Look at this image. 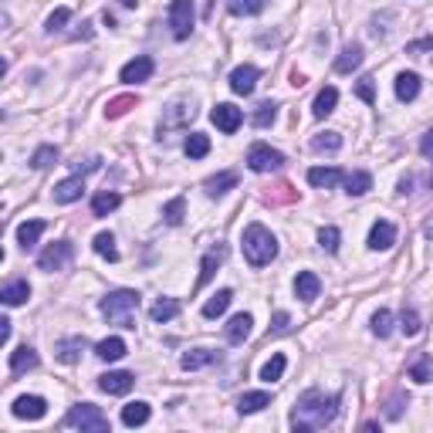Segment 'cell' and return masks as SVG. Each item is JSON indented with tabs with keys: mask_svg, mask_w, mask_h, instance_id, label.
<instances>
[{
	"mask_svg": "<svg viewBox=\"0 0 433 433\" xmlns=\"http://www.w3.org/2000/svg\"><path fill=\"white\" fill-rule=\"evenodd\" d=\"M227 7L230 14H237V17H254V14H261L268 7V0H230Z\"/></svg>",
	"mask_w": 433,
	"mask_h": 433,
	"instance_id": "b9f144b4",
	"label": "cell"
},
{
	"mask_svg": "<svg viewBox=\"0 0 433 433\" xmlns=\"http://www.w3.org/2000/svg\"><path fill=\"white\" fill-rule=\"evenodd\" d=\"M335 105H338V88H332V85H325L318 95H315V105H311V112H315V119H325V115H332L335 112Z\"/></svg>",
	"mask_w": 433,
	"mask_h": 433,
	"instance_id": "cb8c5ba5",
	"label": "cell"
},
{
	"mask_svg": "<svg viewBox=\"0 0 433 433\" xmlns=\"http://www.w3.org/2000/svg\"><path fill=\"white\" fill-rule=\"evenodd\" d=\"M126 342L119 338V335H112V338H102L99 345H95V356L102 359V362H119V359L126 356Z\"/></svg>",
	"mask_w": 433,
	"mask_h": 433,
	"instance_id": "603a6c76",
	"label": "cell"
},
{
	"mask_svg": "<svg viewBox=\"0 0 433 433\" xmlns=\"http://www.w3.org/2000/svg\"><path fill=\"white\" fill-rule=\"evenodd\" d=\"M359 65H362V48H359V44L342 48V54L335 58V72H338V75H349V72H356Z\"/></svg>",
	"mask_w": 433,
	"mask_h": 433,
	"instance_id": "83f0119b",
	"label": "cell"
},
{
	"mask_svg": "<svg viewBox=\"0 0 433 433\" xmlns=\"http://www.w3.org/2000/svg\"><path fill=\"white\" fill-rule=\"evenodd\" d=\"M420 51H433V38H420V41H409L407 54H420Z\"/></svg>",
	"mask_w": 433,
	"mask_h": 433,
	"instance_id": "816d5d0a",
	"label": "cell"
},
{
	"mask_svg": "<svg viewBox=\"0 0 433 433\" xmlns=\"http://www.w3.org/2000/svg\"><path fill=\"white\" fill-rule=\"evenodd\" d=\"M10 338V318H0V342Z\"/></svg>",
	"mask_w": 433,
	"mask_h": 433,
	"instance_id": "11a10c76",
	"label": "cell"
},
{
	"mask_svg": "<svg viewBox=\"0 0 433 433\" xmlns=\"http://www.w3.org/2000/svg\"><path fill=\"white\" fill-rule=\"evenodd\" d=\"M409 379L416 382H430L433 379V359L430 356H420L413 366H409Z\"/></svg>",
	"mask_w": 433,
	"mask_h": 433,
	"instance_id": "ee69618b",
	"label": "cell"
},
{
	"mask_svg": "<svg viewBox=\"0 0 433 433\" xmlns=\"http://www.w3.org/2000/svg\"><path fill=\"white\" fill-rule=\"evenodd\" d=\"M27 298H31V284H27V281H10V284H3V291H0V302L7 308L24 305Z\"/></svg>",
	"mask_w": 433,
	"mask_h": 433,
	"instance_id": "44dd1931",
	"label": "cell"
},
{
	"mask_svg": "<svg viewBox=\"0 0 433 433\" xmlns=\"http://www.w3.org/2000/svg\"><path fill=\"white\" fill-rule=\"evenodd\" d=\"M345 183V193L349 197H366L369 190H373V177L366 173V170H356V173H349V177L342 179Z\"/></svg>",
	"mask_w": 433,
	"mask_h": 433,
	"instance_id": "f1b7e54d",
	"label": "cell"
},
{
	"mask_svg": "<svg viewBox=\"0 0 433 433\" xmlns=\"http://www.w3.org/2000/svg\"><path fill=\"white\" fill-rule=\"evenodd\" d=\"M156 72L153 58L149 54H139V58H132L129 65H122V72H119V78L126 81V85H139V81H149Z\"/></svg>",
	"mask_w": 433,
	"mask_h": 433,
	"instance_id": "ba28073f",
	"label": "cell"
},
{
	"mask_svg": "<svg viewBox=\"0 0 433 433\" xmlns=\"http://www.w3.org/2000/svg\"><path fill=\"white\" fill-rule=\"evenodd\" d=\"M247 166L254 170V173H275L284 166V156L278 149H271L268 142H254L251 149H247Z\"/></svg>",
	"mask_w": 433,
	"mask_h": 433,
	"instance_id": "8992f818",
	"label": "cell"
},
{
	"mask_svg": "<svg viewBox=\"0 0 433 433\" xmlns=\"http://www.w3.org/2000/svg\"><path fill=\"white\" fill-rule=\"evenodd\" d=\"M193 21H197L193 0H173V3H170V27H173V38H177V41H186V38H190Z\"/></svg>",
	"mask_w": 433,
	"mask_h": 433,
	"instance_id": "5b68a950",
	"label": "cell"
},
{
	"mask_svg": "<svg viewBox=\"0 0 433 433\" xmlns=\"http://www.w3.org/2000/svg\"><path fill=\"white\" fill-rule=\"evenodd\" d=\"M210 119H213V126L220 129V132H227V136H234L237 129H240V122H244V112L237 108V105L230 102H220L213 112H210Z\"/></svg>",
	"mask_w": 433,
	"mask_h": 433,
	"instance_id": "9c48e42d",
	"label": "cell"
},
{
	"mask_svg": "<svg viewBox=\"0 0 433 433\" xmlns=\"http://www.w3.org/2000/svg\"><path fill=\"white\" fill-rule=\"evenodd\" d=\"M34 366H38V352H34L31 345H21V349L10 352V373H14V376H21V373L34 369Z\"/></svg>",
	"mask_w": 433,
	"mask_h": 433,
	"instance_id": "484cf974",
	"label": "cell"
},
{
	"mask_svg": "<svg viewBox=\"0 0 433 433\" xmlns=\"http://www.w3.org/2000/svg\"><path fill=\"white\" fill-rule=\"evenodd\" d=\"M275 115H278V105H275V102H261L254 112H251V126H254V129H268L271 122H275Z\"/></svg>",
	"mask_w": 433,
	"mask_h": 433,
	"instance_id": "ab89813d",
	"label": "cell"
},
{
	"mask_svg": "<svg viewBox=\"0 0 433 433\" xmlns=\"http://www.w3.org/2000/svg\"><path fill=\"white\" fill-rule=\"evenodd\" d=\"M288 322H291V318H288V311H278V315H275V325H271V332H288Z\"/></svg>",
	"mask_w": 433,
	"mask_h": 433,
	"instance_id": "db71d44e",
	"label": "cell"
},
{
	"mask_svg": "<svg viewBox=\"0 0 433 433\" xmlns=\"http://www.w3.org/2000/svg\"><path fill=\"white\" fill-rule=\"evenodd\" d=\"M356 95H359V99H362L366 105H373V102H376V88H373V78H369V75H366L362 81H359Z\"/></svg>",
	"mask_w": 433,
	"mask_h": 433,
	"instance_id": "681fc988",
	"label": "cell"
},
{
	"mask_svg": "<svg viewBox=\"0 0 433 433\" xmlns=\"http://www.w3.org/2000/svg\"><path fill=\"white\" fill-rule=\"evenodd\" d=\"M213 362H220V352H213V349H190V352H183V359H179V366H183L186 373L206 369V366H213Z\"/></svg>",
	"mask_w": 433,
	"mask_h": 433,
	"instance_id": "2e32d148",
	"label": "cell"
},
{
	"mask_svg": "<svg viewBox=\"0 0 433 433\" xmlns=\"http://www.w3.org/2000/svg\"><path fill=\"white\" fill-rule=\"evenodd\" d=\"M420 95V75L416 72H400L396 75V99L400 102H413Z\"/></svg>",
	"mask_w": 433,
	"mask_h": 433,
	"instance_id": "7402d4cb",
	"label": "cell"
},
{
	"mask_svg": "<svg viewBox=\"0 0 433 433\" xmlns=\"http://www.w3.org/2000/svg\"><path fill=\"white\" fill-rule=\"evenodd\" d=\"M119 3H122V7H129V10L136 7V0H119Z\"/></svg>",
	"mask_w": 433,
	"mask_h": 433,
	"instance_id": "6f0895ef",
	"label": "cell"
},
{
	"mask_svg": "<svg viewBox=\"0 0 433 433\" xmlns=\"http://www.w3.org/2000/svg\"><path fill=\"white\" fill-rule=\"evenodd\" d=\"M183 149H186L190 159H204V156L210 153V136H204V132H190L186 142H183Z\"/></svg>",
	"mask_w": 433,
	"mask_h": 433,
	"instance_id": "d6a6232c",
	"label": "cell"
},
{
	"mask_svg": "<svg viewBox=\"0 0 433 433\" xmlns=\"http://www.w3.org/2000/svg\"><path fill=\"white\" fill-rule=\"evenodd\" d=\"M44 230H48L44 220H24V224L17 227V244H21V247H34V244L41 240Z\"/></svg>",
	"mask_w": 433,
	"mask_h": 433,
	"instance_id": "4316f807",
	"label": "cell"
},
{
	"mask_svg": "<svg viewBox=\"0 0 433 433\" xmlns=\"http://www.w3.org/2000/svg\"><path fill=\"white\" fill-rule=\"evenodd\" d=\"M240 247H244V257H247L251 268H264V264H271L278 257V240H275V234L264 227V224H251V227L244 230Z\"/></svg>",
	"mask_w": 433,
	"mask_h": 433,
	"instance_id": "7a4b0ae2",
	"label": "cell"
},
{
	"mask_svg": "<svg viewBox=\"0 0 433 433\" xmlns=\"http://www.w3.org/2000/svg\"><path fill=\"white\" fill-rule=\"evenodd\" d=\"M92 247H95V254L105 257V261H119V247H115V237H112V234H95Z\"/></svg>",
	"mask_w": 433,
	"mask_h": 433,
	"instance_id": "74e56055",
	"label": "cell"
},
{
	"mask_svg": "<svg viewBox=\"0 0 433 433\" xmlns=\"http://www.w3.org/2000/svg\"><path fill=\"white\" fill-rule=\"evenodd\" d=\"M177 315H179L177 298H159V302L149 308V318H153V322H170V318H177Z\"/></svg>",
	"mask_w": 433,
	"mask_h": 433,
	"instance_id": "e575fe53",
	"label": "cell"
},
{
	"mask_svg": "<svg viewBox=\"0 0 433 433\" xmlns=\"http://www.w3.org/2000/svg\"><path fill=\"white\" fill-rule=\"evenodd\" d=\"M396 244V227L389 224V220H376L373 227H369V247L373 251H389Z\"/></svg>",
	"mask_w": 433,
	"mask_h": 433,
	"instance_id": "9a60e30c",
	"label": "cell"
},
{
	"mask_svg": "<svg viewBox=\"0 0 433 433\" xmlns=\"http://www.w3.org/2000/svg\"><path fill=\"white\" fill-rule=\"evenodd\" d=\"M342 179H345V173L338 166H311L308 170V183L318 186V190H335Z\"/></svg>",
	"mask_w": 433,
	"mask_h": 433,
	"instance_id": "5bb4252c",
	"label": "cell"
},
{
	"mask_svg": "<svg viewBox=\"0 0 433 433\" xmlns=\"http://www.w3.org/2000/svg\"><path fill=\"white\" fill-rule=\"evenodd\" d=\"M72 254H75V247H72L68 240H58V244H51V247H44V251H41V257H38V268H41V271H48V275H51V271H61V268L72 261Z\"/></svg>",
	"mask_w": 433,
	"mask_h": 433,
	"instance_id": "52a82bcc",
	"label": "cell"
},
{
	"mask_svg": "<svg viewBox=\"0 0 433 433\" xmlns=\"http://www.w3.org/2000/svg\"><path fill=\"white\" fill-rule=\"evenodd\" d=\"M251 325H254V318L247 315V311H240V315H234L227 322V329H224V335H227L230 345H240L247 335H251Z\"/></svg>",
	"mask_w": 433,
	"mask_h": 433,
	"instance_id": "ac0fdd59",
	"label": "cell"
},
{
	"mask_svg": "<svg viewBox=\"0 0 433 433\" xmlns=\"http://www.w3.org/2000/svg\"><path fill=\"white\" fill-rule=\"evenodd\" d=\"M264 407H271V396L261 389V393H244L240 400H237V409L240 413H257V409H264Z\"/></svg>",
	"mask_w": 433,
	"mask_h": 433,
	"instance_id": "d590c367",
	"label": "cell"
},
{
	"mask_svg": "<svg viewBox=\"0 0 433 433\" xmlns=\"http://www.w3.org/2000/svg\"><path fill=\"white\" fill-rule=\"evenodd\" d=\"M284 369H288V359L281 356V352H275V356L261 366V379H264V382H278L281 376H284Z\"/></svg>",
	"mask_w": 433,
	"mask_h": 433,
	"instance_id": "836d02e7",
	"label": "cell"
},
{
	"mask_svg": "<svg viewBox=\"0 0 433 433\" xmlns=\"http://www.w3.org/2000/svg\"><path fill=\"white\" fill-rule=\"evenodd\" d=\"M373 335H379V338H389V335H393V311L379 308V311L373 315Z\"/></svg>",
	"mask_w": 433,
	"mask_h": 433,
	"instance_id": "f6af8a7d",
	"label": "cell"
},
{
	"mask_svg": "<svg viewBox=\"0 0 433 433\" xmlns=\"http://www.w3.org/2000/svg\"><path fill=\"white\" fill-rule=\"evenodd\" d=\"M85 345H88V342H85V335H72V338H61L54 352H58V359H61L65 366H72V362H78V359H81Z\"/></svg>",
	"mask_w": 433,
	"mask_h": 433,
	"instance_id": "ffe728a7",
	"label": "cell"
},
{
	"mask_svg": "<svg viewBox=\"0 0 433 433\" xmlns=\"http://www.w3.org/2000/svg\"><path fill=\"white\" fill-rule=\"evenodd\" d=\"M224 261V251L217 247V251H206L204 254V264H200V278H197V288H204L206 281L213 278V271H217V264Z\"/></svg>",
	"mask_w": 433,
	"mask_h": 433,
	"instance_id": "f35d334b",
	"label": "cell"
},
{
	"mask_svg": "<svg viewBox=\"0 0 433 433\" xmlns=\"http://www.w3.org/2000/svg\"><path fill=\"white\" fill-rule=\"evenodd\" d=\"M420 153H423V159H430L433 163V129L423 136V142H420Z\"/></svg>",
	"mask_w": 433,
	"mask_h": 433,
	"instance_id": "f5cc1de1",
	"label": "cell"
},
{
	"mask_svg": "<svg viewBox=\"0 0 433 433\" xmlns=\"http://www.w3.org/2000/svg\"><path fill=\"white\" fill-rule=\"evenodd\" d=\"M338 416V396L335 393H322V389H308L298 396L295 413H291V427L298 433L322 430Z\"/></svg>",
	"mask_w": 433,
	"mask_h": 433,
	"instance_id": "6da1fadb",
	"label": "cell"
},
{
	"mask_svg": "<svg viewBox=\"0 0 433 433\" xmlns=\"http://www.w3.org/2000/svg\"><path fill=\"white\" fill-rule=\"evenodd\" d=\"M409 190H413V177H403V179H400V193L407 197Z\"/></svg>",
	"mask_w": 433,
	"mask_h": 433,
	"instance_id": "9f6ffc18",
	"label": "cell"
},
{
	"mask_svg": "<svg viewBox=\"0 0 433 433\" xmlns=\"http://www.w3.org/2000/svg\"><path fill=\"white\" fill-rule=\"evenodd\" d=\"M183 217H186V200H183V197H173L170 204L163 206V220H166L170 227H179Z\"/></svg>",
	"mask_w": 433,
	"mask_h": 433,
	"instance_id": "60d3db41",
	"label": "cell"
},
{
	"mask_svg": "<svg viewBox=\"0 0 433 433\" xmlns=\"http://www.w3.org/2000/svg\"><path fill=\"white\" fill-rule=\"evenodd\" d=\"M81 193H85V179L68 177L54 186V204H75V200H81Z\"/></svg>",
	"mask_w": 433,
	"mask_h": 433,
	"instance_id": "e0dca14e",
	"label": "cell"
},
{
	"mask_svg": "<svg viewBox=\"0 0 433 433\" xmlns=\"http://www.w3.org/2000/svg\"><path fill=\"white\" fill-rule=\"evenodd\" d=\"M234 186H237V173H234V170H224V173H217V177H210L204 183L206 197H224V193L234 190Z\"/></svg>",
	"mask_w": 433,
	"mask_h": 433,
	"instance_id": "d4e9b609",
	"label": "cell"
},
{
	"mask_svg": "<svg viewBox=\"0 0 433 433\" xmlns=\"http://www.w3.org/2000/svg\"><path fill=\"white\" fill-rule=\"evenodd\" d=\"M129 105H136V99H115V102L108 105V108H105V112H108V119H119V115H122V112H126Z\"/></svg>",
	"mask_w": 433,
	"mask_h": 433,
	"instance_id": "f907efd6",
	"label": "cell"
},
{
	"mask_svg": "<svg viewBox=\"0 0 433 433\" xmlns=\"http://www.w3.org/2000/svg\"><path fill=\"white\" fill-rule=\"evenodd\" d=\"M230 302H234V291H230V288L217 291V295H213V298L204 305V318H220V315L230 308Z\"/></svg>",
	"mask_w": 433,
	"mask_h": 433,
	"instance_id": "4dcf8cb0",
	"label": "cell"
},
{
	"mask_svg": "<svg viewBox=\"0 0 433 433\" xmlns=\"http://www.w3.org/2000/svg\"><path fill=\"white\" fill-rule=\"evenodd\" d=\"M10 413H14L17 420H41V416L48 413V403H44L41 396H17Z\"/></svg>",
	"mask_w": 433,
	"mask_h": 433,
	"instance_id": "7c38bea8",
	"label": "cell"
},
{
	"mask_svg": "<svg viewBox=\"0 0 433 433\" xmlns=\"http://www.w3.org/2000/svg\"><path fill=\"white\" fill-rule=\"evenodd\" d=\"M146 420H149V403L136 400V403L122 407V423H126V427H142Z\"/></svg>",
	"mask_w": 433,
	"mask_h": 433,
	"instance_id": "1f68e13d",
	"label": "cell"
},
{
	"mask_svg": "<svg viewBox=\"0 0 433 433\" xmlns=\"http://www.w3.org/2000/svg\"><path fill=\"white\" fill-rule=\"evenodd\" d=\"M400 329L407 332L409 338H413V335H420V329H423V325H420V315H416L413 308H403V315H400Z\"/></svg>",
	"mask_w": 433,
	"mask_h": 433,
	"instance_id": "7dc6e473",
	"label": "cell"
},
{
	"mask_svg": "<svg viewBox=\"0 0 433 433\" xmlns=\"http://www.w3.org/2000/svg\"><path fill=\"white\" fill-rule=\"evenodd\" d=\"M119 204H122V197H119V193H112V190L95 193V197H92V213H95V217H108L112 210H119Z\"/></svg>",
	"mask_w": 433,
	"mask_h": 433,
	"instance_id": "f546056e",
	"label": "cell"
},
{
	"mask_svg": "<svg viewBox=\"0 0 433 433\" xmlns=\"http://www.w3.org/2000/svg\"><path fill=\"white\" fill-rule=\"evenodd\" d=\"M68 21H72V10H68V7H58V10H54L51 17H48V34H54V31H61V27L68 24Z\"/></svg>",
	"mask_w": 433,
	"mask_h": 433,
	"instance_id": "c3c4849f",
	"label": "cell"
},
{
	"mask_svg": "<svg viewBox=\"0 0 433 433\" xmlns=\"http://www.w3.org/2000/svg\"><path fill=\"white\" fill-rule=\"evenodd\" d=\"M65 427L72 430H92V433H108V416L95 403H78L65 413Z\"/></svg>",
	"mask_w": 433,
	"mask_h": 433,
	"instance_id": "277c9868",
	"label": "cell"
},
{
	"mask_svg": "<svg viewBox=\"0 0 433 433\" xmlns=\"http://www.w3.org/2000/svg\"><path fill=\"white\" fill-rule=\"evenodd\" d=\"M257 78H261V72H257L254 65H237L230 72V92L234 95H251L257 88Z\"/></svg>",
	"mask_w": 433,
	"mask_h": 433,
	"instance_id": "30bf717a",
	"label": "cell"
},
{
	"mask_svg": "<svg viewBox=\"0 0 433 433\" xmlns=\"http://www.w3.org/2000/svg\"><path fill=\"white\" fill-rule=\"evenodd\" d=\"M102 315L112 322V325H119V329H136V311H139V295L136 291H129V288H119V291H108L102 302Z\"/></svg>",
	"mask_w": 433,
	"mask_h": 433,
	"instance_id": "3957f363",
	"label": "cell"
},
{
	"mask_svg": "<svg viewBox=\"0 0 433 433\" xmlns=\"http://www.w3.org/2000/svg\"><path fill=\"white\" fill-rule=\"evenodd\" d=\"M58 146H41V149H34V156H31V166L34 170H48V166H54L58 163Z\"/></svg>",
	"mask_w": 433,
	"mask_h": 433,
	"instance_id": "7bdbcfd3",
	"label": "cell"
},
{
	"mask_svg": "<svg viewBox=\"0 0 433 433\" xmlns=\"http://www.w3.org/2000/svg\"><path fill=\"white\" fill-rule=\"evenodd\" d=\"M338 240H342L338 227H322V230H318V247H322V251L335 254V251H338Z\"/></svg>",
	"mask_w": 433,
	"mask_h": 433,
	"instance_id": "bcb514c9",
	"label": "cell"
},
{
	"mask_svg": "<svg viewBox=\"0 0 433 433\" xmlns=\"http://www.w3.org/2000/svg\"><path fill=\"white\" fill-rule=\"evenodd\" d=\"M342 149V136L338 132H322L311 139V153H338Z\"/></svg>",
	"mask_w": 433,
	"mask_h": 433,
	"instance_id": "8d00e7d4",
	"label": "cell"
},
{
	"mask_svg": "<svg viewBox=\"0 0 433 433\" xmlns=\"http://www.w3.org/2000/svg\"><path fill=\"white\" fill-rule=\"evenodd\" d=\"M197 115V108H193V102H186V99H179V102H173L166 112H163V122H159V132H170V129L183 126V122H190Z\"/></svg>",
	"mask_w": 433,
	"mask_h": 433,
	"instance_id": "8fae6325",
	"label": "cell"
},
{
	"mask_svg": "<svg viewBox=\"0 0 433 433\" xmlns=\"http://www.w3.org/2000/svg\"><path fill=\"white\" fill-rule=\"evenodd\" d=\"M318 291H322L318 275H315V271H298V278H295V295H298L302 302H315Z\"/></svg>",
	"mask_w": 433,
	"mask_h": 433,
	"instance_id": "d6986e66",
	"label": "cell"
},
{
	"mask_svg": "<svg viewBox=\"0 0 433 433\" xmlns=\"http://www.w3.org/2000/svg\"><path fill=\"white\" fill-rule=\"evenodd\" d=\"M132 386H136L132 373H105V376H99V389L108 393V396H126Z\"/></svg>",
	"mask_w": 433,
	"mask_h": 433,
	"instance_id": "4fadbf2b",
	"label": "cell"
}]
</instances>
